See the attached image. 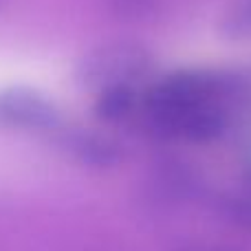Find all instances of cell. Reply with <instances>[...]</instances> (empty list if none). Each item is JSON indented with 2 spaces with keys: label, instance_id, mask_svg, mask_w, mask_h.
Segmentation results:
<instances>
[{
  "label": "cell",
  "instance_id": "cell-1",
  "mask_svg": "<svg viewBox=\"0 0 251 251\" xmlns=\"http://www.w3.org/2000/svg\"><path fill=\"white\" fill-rule=\"evenodd\" d=\"M221 84L203 71H178L148 91L143 100L148 122L168 137L212 141L225 130L218 106Z\"/></svg>",
  "mask_w": 251,
  "mask_h": 251
},
{
  "label": "cell",
  "instance_id": "cell-2",
  "mask_svg": "<svg viewBox=\"0 0 251 251\" xmlns=\"http://www.w3.org/2000/svg\"><path fill=\"white\" fill-rule=\"evenodd\" d=\"M150 57L137 44H108L95 51L84 64V82L93 88L134 86L146 75Z\"/></svg>",
  "mask_w": 251,
  "mask_h": 251
},
{
  "label": "cell",
  "instance_id": "cell-3",
  "mask_svg": "<svg viewBox=\"0 0 251 251\" xmlns=\"http://www.w3.org/2000/svg\"><path fill=\"white\" fill-rule=\"evenodd\" d=\"M134 104H137V95H134L132 86H115L101 91L97 110L108 122H122L132 113Z\"/></svg>",
  "mask_w": 251,
  "mask_h": 251
},
{
  "label": "cell",
  "instance_id": "cell-4",
  "mask_svg": "<svg viewBox=\"0 0 251 251\" xmlns=\"http://www.w3.org/2000/svg\"><path fill=\"white\" fill-rule=\"evenodd\" d=\"M229 20L234 22L229 31H238V33H251V0H245L243 4H238L234 11V16H229Z\"/></svg>",
  "mask_w": 251,
  "mask_h": 251
},
{
  "label": "cell",
  "instance_id": "cell-5",
  "mask_svg": "<svg viewBox=\"0 0 251 251\" xmlns=\"http://www.w3.org/2000/svg\"><path fill=\"white\" fill-rule=\"evenodd\" d=\"M119 2H124V9L128 13H141L150 7L152 0H119Z\"/></svg>",
  "mask_w": 251,
  "mask_h": 251
}]
</instances>
